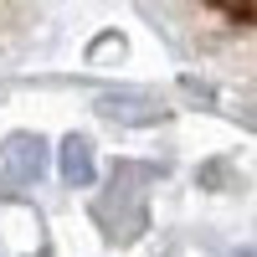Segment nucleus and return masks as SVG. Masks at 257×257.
I'll list each match as a JSON object with an SVG mask.
<instances>
[{
    "label": "nucleus",
    "mask_w": 257,
    "mask_h": 257,
    "mask_svg": "<svg viewBox=\"0 0 257 257\" xmlns=\"http://www.w3.org/2000/svg\"><path fill=\"white\" fill-rule=\"evenodd\" d=\"M93 108L108 118V123H123V128H155L170 118V108L149 93H98Z\"/></svg>",
    "instance_id": "obj_1"
},
{
    "label": "nucleus",
    "mask_w": 257,
    "mask_h": 257,
    "mask_svg": "<svg viewBox=\"0 0 257 257\" xmlns=\"http://www.w3.org/2000/svg\"><path fill=\"white\" fill-rule=\"evenodd\" d=\"M118 47H123L118 36H98V41H93V62H103V57H118Z\"/></svg>",
    "instance_id": "obj_4"
},
{
    "label": "nucleus",
    "mask_w": 257,
    "mask_h": 257,
    "mask_svg": "<svg viewBox=\"0 0 257 257\" xmlns=\"http://www.w3.org/2000/svg\"><path fill=\"white\" fill-rule=\"evenodd\" d=\"M57 175H62V185H72V190H88L98 180V155H93L88 134H67L57 144Z\"/></svg>",
    "instance_id": "obj_3"
},
{
    "label": "nucleus",
    "mask_w": 257,
    "mask_h": 257,
    "mask_svg": "<svg viewBox=\"0 0 257 257\" xmlns=\"http://www.w3.org/2000/svg\"><path fill=\"white\" fill-rule=\"evenodd\" d=\"M0 160H6V170L16 180H41L47 175V139L31 134V128H16V134H6V144H0Z\"/></svg>",
    "instance_id": "obj_2"
}]
</instances>
